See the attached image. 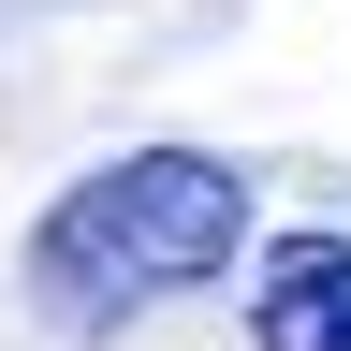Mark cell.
Segmentation results:
<instances>
[{"label": "cell", "instance_id": "cell-1", "mask_svg": "<svg viewBox=\"0 0 351 351\" xmlns=\"http://www.w3.org/2000/svg\"><path fill=\"white\" fill-rule=\"evenodd\" d=\"M234 249H249V176H234V161H205V147H132V161L73 176V191L44 205L29 293L59 307V322H132V307H161V293L234 278Z\"/></svg>", "mask_w": 351, "mask_h": 351}, {"label": "cell", "instance_id": "cell-2", "mask_svg": "<svg viewBox=\"0 0 351 351\" xmlns=\"http://www.w3.org/2000/svg\"><path fill=\"white\" fill-rule=\"evenodd\" d=\"M249 337L263 351H351V234H293L249 293Z\"/></svg>", "mask_w": 351, "mask_h": 351}]
</instances>
